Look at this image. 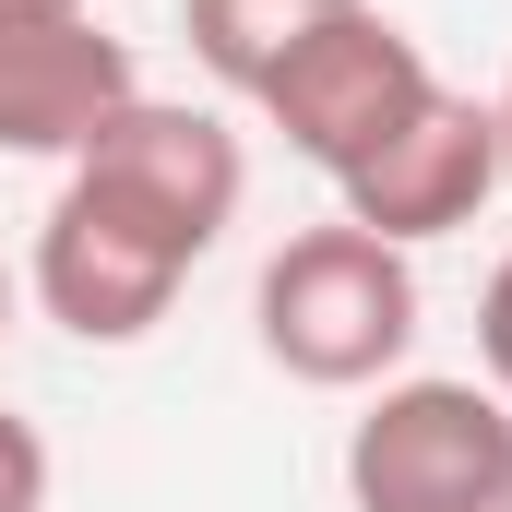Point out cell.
<instances>
[{"mask_svg":"<svg viewBox=\"0 0 512 512\" xmlns=\"http://www.w3.org/2000/svg\"><path fill=\"white\" fill-rule=\"evenodd\" d=\"M262 358L310 393H382L405 382V346H417V262L370 239V227H298L286 251L262 262L251 286Z\"/></svg>","mask_w":512,"mask_h":512,"instance_id":"obj_1","label":"cell"},{"mask_svg":"<svg viewBox=\"0 0 512 512\" xmlns=\"http://www.w3.org/2000/svg\"><path fill=\"white\" fill-rule=\"evenodd\" d=\"M191 262H203L191 227H167V215H155L143 191H120V179L72 167L60 203L36 215V262H24V286H36V310H48L72 346H143V334L179 310Z\"/></svg>","mask_w":512,"mask_h":512,"instance_id":"obj_2","label":"cell"},{"mask_svg":"<svg viewBox=\"0 0 512 512\" xmlns=\"http://www.w3.org/2000/svg\"><path fill=\"white\" fill-rule=\"evenodd\" d=\"M346 512H512V405L453 370H405L346 429Z\"/></svg>","mask_w":512,"mask_h":512,"instance_id":"obj_3","label":"cell"},{"mask_svg":"<svg viewBox=\"0 0 512 512\" xmlns=\"http://www.w3.org/2000/svg\"><path fill=\"white\" fill-rule=\"evenodd\" d=\"M429 96H441L429 48L393 24L382 0H346L322 36H298V48H286V72L262 84L251 108L286 131V155H310L322 179H346V167H358L370 143H393Z\"/></svg>","mask_w":512,"mask_h":512,"instance_id":"obj_4","label":"cell"},{"mask_svg":"<svg viewBox=\"0 0 512 512\" xmlns=\"http://www.w3.org/2000/svg\"><path fill=\"white\" fill-rule=\"evenodd\" d=\"M334 191H346V227H370L393 251L477 227V215L501 203V120H489V96H453V84H441V96L393 131V143H370Z\"/></svg>","mask_w":512,"mask_h":512,"instance_id":"obj_5","label":"cell"},{"mask_svg":"<svg viewBox=\"0 0 512 512\" xmlns=\"http://www.w3.org/2000/svg\"><path fill=\"white\" fill-rule=\"evenodd\" d=\"M143 96L131 48L84 12H0V155H84L96 131Z\"/></svg>","mask_w":512,"mask_h":512,"instance_id":"obj_6","label":"cell"},{"mask_svg":"<svg viewBox=\"0 0 512 512\" xmlns=\"http://www.w3.org/2000/svg\"><path fill=\"white\" fill-rule=\"evenodd\" d=\"M72 167L143 191V203H155L167 227H191L203 251H215V239L239 227V203H251V155H239V131L215 120V108H179V96H131Z\"/></svg>","mask_w":512,"mask_h":512,"instance_id":"obj_7","label":"cell"},{"mask_svg":"<svg viewBox=\"0 0 512 512\" xmlns=\"http://www.w3.org/2000/svg\"><path fill=\"white\" fill-rule=\"evenodd\" d=\"M346 0H179V36H191V60L227 84V96H262L274 72H286V48L298 36H322Z\"/></svg>","mask_w":512,"mask_h":512,"instance_id":"obj_8","label":"cell"},{"mask_svg":"<svg viewBox=\"0 0 512 512\" xmlns=\"http://www.w3.org/2000/svg\"><path fill=\"white\" fill-rule=\"evenodd\" d=\"M0 512H48V441L12 405H0Z\"/></svg>","mask_w":512,"mask_h":512,"instance_id":"obj_9","label":"cell"},{"mask_svg":"<svg viewBox=\"0 0 512 512\" xmlns=\"http://www.w3.org/2000/svg\"><path fill=\"white\" fill-rule=\"evenodd\" d=\"M477 370H489V393L512 405V251L489 262V286H477Z\"/></svg>","mask_w":512,"mask_h":512,"instance_id":"obj_10","label":"cell"},{"mask_svg":"<svg viewBox=\"0 0 512 512\" xmlns=\"http://www.w3.org/2000/svg\"><path fill=\"white\" fill-rule=\"evenodd\" d=\"M489 120H501V191H512V72H501V96H489Z\"/></svg>","mask_w":512,"mask_h":512,"instance_id":"obj_11","label":"cell"},{"mask_svg":"<svg viewBox=\"0 0 512 512\" xmlns=\"http://www.w3.org/2000/svg\"><path fill=\"white\" fill-rule=\"evenodd\" d=\"M0 12H84V0H0Z\"/></svg>","mask_w":512,"mask_h":512,"instance_id":"obj_12","label":"cell"},{"mask_svg":"<svg viewBox=\"0 0 512 512\" xmlns=\"http://www.w3.org/2000/svg\"><path fill=\"white\" fill-rule=\"evenodd\" d=\"M0 334H12V262H0Z\"/></svg>","mask_w":512,"mask_h":512,"instance_id":"obj_13","label":"cell"}]
</instances>
